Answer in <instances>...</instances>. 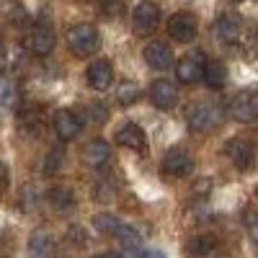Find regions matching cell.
<instances>
[{
	"label": "cell",
	"mask_w": 258,
	"mask_h": 258,
	"mask_svg": "<svg viewBox=\"0 0 258 258\" xmlns=\"http://www.w3.org/2000/svg\"><path fill=\"white\" fill-rule=\"evenodd\" d=\"M150 101H153L158 109L168 111V109H173V106L178 103V88H176V83H170V80H155L153 83V88H150Z\"/></svg>",
	"instance_id": "7c38bea8"
},
{
	"label": "cell",
	"mask_w": 258,
	"mask_h": 258,
	"mask_svg": "<svg viewBox=\"0 0 258 258\" xmlns=\"http://www.w3.org/2000/svg\"><path fill=\"white\" fill-rule=\"evenodd\" d=\"M158 26H160V8L153 0H142L132 13V31L137 36H150L155 34Z\"/></svg>",
	"instance_id": "277c9868"
},
{
	"label": "cell",
	"mask_w": 258,
	"mask_h": 258,
	"mask_svg": "<svg viewBox=\"0 0 258 258\" xmlns=\"http://www.w3.org/2000/svg\"><path fill=\"white\" fill-rule=\"evenodd\" d=\"M194 165H197L194 163V155L186 147H170L163 155V173L170 178H186L194 170Z\"/></svg>",
	"instance_id": "3957f363"
},
{
	"label": "cell",
	"mask_w": 258,
	"mask_h": 258,
	"mask_svg": "<svg viewBox=\"0 0 258 258\" xmlns=\"http://www.w3.org/2000/svg\"><path fill=\"white\" fill-rule=\"evenodd\" d=\"M230 116L238 121H255L258 119V91L245 88L230 98Z\"/></svg>",
	"instance_id": "5b68a950"
},
{
	"label": "cell",
	"mask_w": 258,
	"mask_h": 258,
	"mask_svg": "<svg viewBox=\"0 0 258 258\" xmlns=\"http://www.w3.org/2000/svg\"><path fill=\"white\" fill-rule=\"evenodd\" d=\"M13 13H16V16H13V24H16V26H24V24H26V11L16 6V8H13Z\"/></svg>",
	"instance_id": "83f0119b"
},
{
	"label": "cell",
	"mask_w": 258,
	"mask_h": 258,
	"mask_svg": "<svg viewBox=\"0 0 258 258\" xmlns=\"http://www.w3.org/2000/svg\"><path fill=\"white\" fill-rule=\"evenodd\" d=\"M88 111H91L93 121H103L106 116H109V111H106V106H103V103H98V101H93V103L88 106Z\"/></svg>",
	"instance_id": "4316f807"
},
{
	"label": "cell",
	"mask_w": 258,
	"mask_h": 258,
	"mask_svg": "<svg viewBox=\"0 0 258 258\" xmlns=\"http://www.w3.org/2000/svg\"><path fill=\"white\" fill-rule=\"evenodd\" d=\"M93 258H121V255L114 253V250H106V253H98V255H93Z\"/></svg>",
	"instance_id": "f546056e"
},
{
	"label": "cell",
	"mask_w": 258,
	"mask_h": 258,
	"mask_svg": "<svg viewBox=\"0 0 258 258\" xmlns=\"http://www.w3.org/2000/svg\"><path fill=\"white\" fill-rule=\"evenodd\" d=\"M54 31L47 26V24H36L31 26V31L26 34L24 39V47L34 54V57H47L52 49H54Z\"/></svg>",
	"instance_id": "ba28073f"
},
{
	"label": "cell",
	"mask_w": 258,
	"mask_h": 258,
	"mask_svg": "<svg viewBox=\"0 0 258 258\" xmlns=\"http://www.w3.org/2000/svg\"><path fill=\"white\" fill-rule=\"evenodd\" d=\"M29 253L31 258H52L54 253V238L49 235V230H34L29 238Z\"/></svg>",
	"instance_id": "e0dca14e"
},
{
	"label": "cell",
	"mask_w": 258,
	"mask_h": 258,
	"mask_svg": "<svg viewBox=\"0 0 258 258\" xmlns=\"http://www.w3.org/2000/svg\"><path fill=\"white\" fill-rule=\"evenodd\" d=\"M145 62L153 70H168L173 64V49H170L165 41H150L145 47Z\"/></svg>",
	"instance_id": "2e32d148"
},
{
	"label": "cell",
	"mask_w": 258,
	"mask_h": 258,
	"mask_svg": "<svg viewBox=\"0 0 258 258\" xmlns=\"http://www.w3.org/2000/svg\"><path fill=\"white\" fill-rule=\"evenodd\" d=\"M47 202H49V207H52L54 212L64 214V212H70V209L75 207V191H73L70 186H54V188L49 191Z\"/></svg>",
	"instance_id": "ac0fdd59"
},
{
	"label": "cell",
	"mask_w": 258,
	"mask_h": 258,
	"mask_svg": "<svg viewBox=\"0 0 258 258\" xmlns=\"http://www.w3.org/2000/svg\"><path fill=\"white\" fill-rule=\"evenodd\" d=\"M68 47H70V52L75 54V57H91L96 49H98V44H101V36H98V29L93 26V24H75L70 31H68Z\"/></svg>",
	"instance_id": "7a4b0ae2"
},
{
	"label": "cell",
	"mask_w": 258,
	"mask_h": 258,
	"mask_svg": "<svg viewBox=\"0 0 258 258\" xmlns=\"http://www.w3.org/2000/svg\"><path fill=\"white\" fill-rule=\"evenodd\" d=\"M52 126H54V132H57V137H59L62 142H70V140H75V137L80 135L83 121H80V116H78L73 109H59V111L52 116Z\"/></svg>",
	"instance_id": "9c48e42d"
},
{
	"label": "cell",
	"mask_w": 258,
	"mask_h": 258,
	"mask_svg": "<svg viewBox=\"0 0 258 258\" xmlns=\"http://www.w3.org/2000/svg\"><path fill=\"white\" fill-rule=\"evenodd\" d=\"M140 258H165V253H163L160 248H147Z\"/></svg>",
	"instance_id": "f1b7e54d"
},
{
	"label": "cell",
	"mask_w": 258,
	"mask_h": 258,
	"mask_svg": "<svg viewBox=\"0 0 258 258\" xmlns=\"http://www.w3.org/2000/svg\"><path fill=\"white\" fill-rule=\"evenodd\" d=\"M245 232H248V238L258 245V212L245 214Z\"/></svg>",
	"instance_id": "484cf974"
},
{
	"label": "cell",
	"mask_w": 258,
	"mask_h": 258,
	"mask_svg": "<svg viewBox=\"0 0 258 258\" xmlns=\"http://www.w3.org/2000/svg\"><path fill=\"white\" fill-rule=\"evenodd\" d=\"M222 106H217L214 101H199V103H194L186 119H188V129L191 132H197V135H209L214 132V129H220L222 124Z\"/></svg>",
	"instance_id": "6da1fadb"
},
{
	"label": "cell",
	"mask_w": 258,
	"mask_h": 258,
	"mask_svg": "<svg viewBox=\"0 0 258 258\" xmlns=\"http://www.w3.org/2000/svg\"><path fill=\"white\" fill-rule=\"evenodd\" d=\"M119 225H121V222L114 217V214H109V212H98L96 217H93V227H96V232H101V235H116Z\"/></svg>",
	"instance_id": "603a6c76"
},
{
	"label": "cell",
	"mask_w": 258,
	"mask_h": 258,
	"mask_svg": "<svg viewBox=\"0 0 258 258\" xmlns=\"http://www.w3.org/2000/svg\"><path fill=\"white\" fill-rule=\"evenodd\" d=\"M214 31H217V36L225 41V44H235V41L240 39L243 21L235 11H225V13H220L217 24H214Z\"/></svg>",
	"instance_id": "8fae6325"
},
{
	"label": "cell",
	"mask_w": 258,
	"mask_h": 258,
	"mask_svg": "<svg viewBox=\"0 0 258 258\" xmlns=\"http://www.w3.org/2000/svg\"><path fill=\"white\" fill-rule=\"evenodd\" d=\"M114 140H116V145H121L126 150H135V153H145L147 150V137L135 121H124L114 132Z\"/></svg>",
	"instance_id": "30bf717a"
},
{
	"label": "cell",
	"mask_w": 258,
	"mask_h": 258,
	"mask_svg": "<svg viewBox=\"0 0 258 258\" xmlns=\"http://www.w3.org/2000/svg\"><path fill=\"white\" fill-rule=\"evenodd\" d=\"M0 96H3V109H13L16 106V83L8 78V75H3V80H0Z\"/></svg>",
	"instance_id": "cb8c5ba5"
},
{
	"label": "cell",
	"mask_w": 258,
	"mask_h": 258,
	"mask_svg": "<svg viewBox=\"0 0 258 258\" xmlns=\"http://www.w3.org/2000/svg\"><path fill=\"white\" fill-rule=\"evenodd\" d=\"M116 238H119V243L126 248V250H140V245H142V238H140V232L135 230V227H129V225H119V230H116Z\"/></svg>",
	"instance_id": "7402d4cb"
},
{
	"label": "cell",
	"mask_w": 258,
	"mask_h": 258,
	"mask_svg": "<svg viewBox=\"0 0 258 258\" xmlns=\"http://www.w3.org/2000/svg\"><path fill=\"white\" fill-rule=\"evenodd\" d=\"M85 78H88V85L96 91H106L109 85L114 83V68L109 59H96L88 64V70H85Z\"/></svg>",
	"instance_id": "5bb4252c"
},
{
	"label": "cell",
	"mask_w": 258,
	"mask_h": 258,
	"mask_svg": "<svg viewBox=\"0 0 258 258\" xmlns=\"http://www.w3.org/2000/svg\"><path fill=\"white\" fill-rule=\"evenodd\" d=\"M186 248H188L191 255H209L220 248V240H217V235H212V232H202V235L188 238Z\"/></svg>",
	"instance_id": "ffe728a7"
},
{
	"label": "cell",
	"mask_w": 258,
	"mask_h": 258,
	"mask_svg": "<svg viewBox=\"0 0 258 258\" xmlns=\"http://www.w3.org/2000/svg\"><path fill=\"white\" fill-rule=\"evenodd\" d=\"M168 34H170V39L173 41H194L197 39V34H199V21H197V16L194 13H188V11H178V13H173L168 18Z\"/></svg>",
	"instance_id": "8992f818"
},
{
	"label": "cell",
	"mask_w": 258,
	"mask_h": 258,
	"mask_svg": "<svg viewBox=\"0 0 258 258\" xmlns=\"http://www.w3.org/2000/svg\"><path fill=\"white\" fill-rule=\"evenodd\" d=\"M176 78H178V83H186V85L199 83L204 78V62H202V57L199 54L181 57L176 62Z\"/></svg>",
	"instance_id": "9a60e30c"
},
{
	"label": "cell",
	"mask_w": 258,
	"mask_h": 258,
	"mask_svg": "<svg viewBox=\"0 0 258 258\" xmlns=\"http://www.w3.org/2000/svg\"><path fill=\"white\" fill-rule=\"evenodd\" d=\"M62 163H64V150H62V147L52 150V153L47 155V160H44V173H47V176L57 173V170L62 168Z\"/></svg>",
	"instance_id": "d4e9b609"
},
{
	"label": "cell",
	"mask_w": 258,
	"mask_h": 258,
	"mask_svg": "<svg viewBox=\"0 0 258 258\" xmlns=\"http://www.w3.org/2000/svg\"><path fill=\"white\" fill-rule=\"evenodd\" d=\"M140 85L135 83V80H124L119 88H116V98H119V103L121 106H132V103H137L140 101Z\"/></svg>",
	"instance_id": "44dd1931"
},
{
	"label": "cell",
	"mask_w": 258,
	"mask_h": 258,
	"mask_svg": "<svg viewBox=\"0 0 258 258\" xmlns=\"http://www.w3.org/2000/svg\"><path fill=\"white\" fill-rule=\"evenodd\" d=\"M111 160V147L106 140H91L83 150V163L93 168V170H103L106 163Z\"/></svg>",
	"instance_id": "4fadbf2b"
},
{
	"label": "cell",
	"mask_w": 258,
	"mask_h": 258,
	"mask_svg": "<svg viewBox=\"0 0 258 258\" xmlns=\"http://www.w3.org/2000/svg\"><path fill=\"white\" fill-rule=\"evenodd\" d=\"M212 91H220L222 85L227 83V68L220 59H207L204 62V78H202Z\"/></svg>",
	"instance_id": "d6986e66"
},
{
	"label": "cell",
	"mask_w": 258,
	"mask_h": 258,
	"mask_svg": "<svg viewBox=\"0 0 258 258\" xmlns=\"http://www.w3.org/2000/svg\"><path fill=\"white\" fill-rule=\"evenodd\" d=\"M225 155L230 158V163L240 170H250L255 165V147L250 140L245 137H232L225 145Z\"/></svg>",
	"instance_id": "52a82bcc"
}]
</instances>
